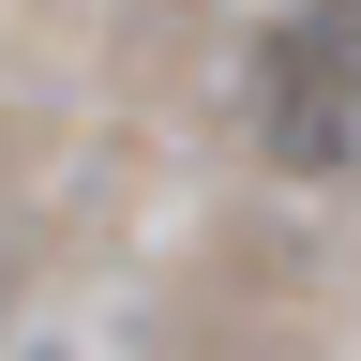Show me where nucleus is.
Masks as SVG:
<instances>
[{
    "label": "nucleus",
    "mask_w": 361,
    "mask_h": 361,
    "mask_svg": "<svg viewBox=\"0 0 361 361\" xmlns=\"http://www.w3.org/2000/svg\"><path fill=\"white\" fill-rule=\"evenodd\" d=\"M241 121L286 180H361V0H286L256 30Z\"/></svg>",
    "instance_id": "obj_1"
}]
</instances>
